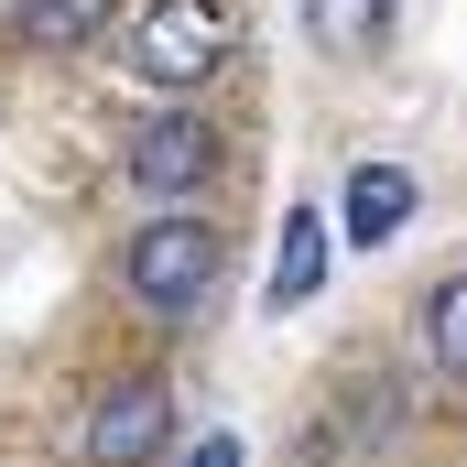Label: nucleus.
I'll return each mask as SVG.
<instances>
[{
    "label": "nucleus",
    "instance_id": "nucleus-1",
    "mask_svg": "<svg viewBox=\"0 0 467 467\" xmlns=\"http://www.w3.org/2000/svg\"><path fill=\"white\" fill-rule=\"evenodd\" d=\"M218 283H229V239L207 229L196 207H152L141 229L119 239V294H130L141 316H163V327L207 316V305H218Z\"/></svg>",
    "mask_w": 467,
    "mask_h": 467
},
{
    "label": "nucleus",
    "instance_id": "nucleus-5",
    "mask_svg": "<svg viewBox=\"0 0 467 467\" xmlns=\"http://www.w3.org/2000/svg\"><path fill=\"white\" fill-rule=\"evenodd\" d=\"M413 207H424V185H413L402 163H358L348 196H337V229H348V250H380V239L413 229Z\"/></svg>",
    "mask_w": 467,
    "mask_h": 467
},
{
    "label": "nucleus",
    "instance_id": "nucleus-6",
    "mask_svg": "<svg viewBox=\"0 0 467 467\" xmlns=\"http://www.w3.org/2000/svg\"><path fill=\"white\" fill-rule=\"evenodd\" d=\"M327 207H294L283 218V250H272V283H261V316H294V305H316V283H327Z\"/></svg>",
    "mask_w": 467,
    "mask_h": 467
},
{
    "label": "nucleus",
    "instance_id": "nucleus-8",
    "mask_svg": "<svg viewBox=\"0 0 467 467\" xmlns=\"http://www.w3.org/2000/svg\"><path fill=\"white\" fill-rule=\"evenodd\" d=\"M119 0H11V44L22 55H88L99 33H109Z\"/></svg>",
    "mask_w": 467,
    "mask_h": 467
},
{
    "label": "nucleus",
    "instance_id": "nucleus-3",
    "mask_svg": "<svg viewBox=\"0 0 467 467\" xmlns=\"http://www.w3.org/2000/svg\"><path fill=\"white\" fill-rule=\"evenodd\" d=\"M229 11L218 0H141V22H130V77L141 88H163V99H185V88H207L218 66H229Z\"/></svg>",
    "mask_w": 467,
    "mask_h": 467
},
{
    "label": "nucleus",
    "instance_id": "nucleus-10",
    "mask_svg": "<svg viewBox=\"0 0 467 467\" xmlns=\"http://www.w3.org/2000/svg\"><path fill=\"white\" fill-rule=\"evenodd\" d=\"M185 467H250L239 435H185Z\"/></svg>",
    "mask_w": 467,
    "mask_h": 467
},
{
    "label": "nucleus",
    "instance_id": "nucleus-9",
    "mask_svg": "<svg viewBox=\"0 0 467 467\" xmlns=\"http://www.w3.org/2000/svg\"><path fill=\"white\" fill-rule=\"evenodd\" d=\"M424 348L446 380H467V272H446L435 294H424Z\"/></svg>",
    "mask_w": 467,
    "mask_h": 467
},
{
    "label": "nucleus",
    "instance_id": "nucleus-7",
    "mask_svg": "<svg viewBox=\"0 0 467 467\" xmlns=\"http://www.w3.org/2000/svg\"><path fill=\"white\" fill-rule=\"evenodd\" d=\"M391 22H402V0H305V44L337 66H369L391 44Z\"/></svg>",
    "mask_w": 467,
    "mask_h": 467
},
{
    "label": "nucleus",
    "instance_id": "nucleus-4",
    "mask_svg": "<svg viewBox=\"0 0 467 467\" xmlns=\"http://www.w3.org/2000/svg\"><path fill=\"white\" fill-rule=\"evenodd\" d=\"M174 435H185L174 380L163 369H130V380H109L77 413V467H152V457H174Z\"/></svg>",
    "mask_w": 467,
    "mask_h": 467
},
{
    "label": "nucleus",
    "instance_id": "nucleus-2",
    "mask_svg": "<svg viewBox=\"0 0 467 467\" xmlns=\"http://www.w3.org/2000/svg\"><path fill=\"white\" fill-rule=\"evenodd\" d=\"M218 163H229V141H218V119L207 109H152L130 141H119V174H130V196L141 207H196L207 185H218Z\"/></svg>",
    "mask_w": 467,
    "mask_h": 467
}]
</instances>
